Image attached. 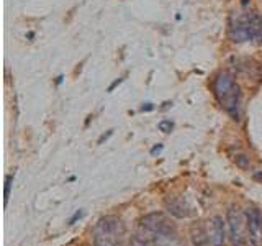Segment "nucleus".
Here are the masks:
<instances>
[{"label":"nucleus","instance_id":"obj_3","mask_svg":"<svg viewBox=\"0 0 262 246\" xmlns=\"http://www.w3.org/2000/svg\"><path fill=\"white\" fill-rule=\"evenodd\" d=\"M229 38L234 43H262V16L256 12L233 15L229 23Z\"/></svg>","mask_w":262,"mask_h":246},{"label":"nucleus","instance_id":"obj_8","mask_svg":"<svg viewBox=\"0 0 262 246\" xmlns=\"http://www.w3.org/2000/svg\"><path fill=\"white\" fill-rule=\"evenodd\" d=\"M166 205H167L169 213H172V215L177 218H188L195 215V210H192L190 205L182 199H169Z\"/></svg>","mask_w":262,"mask_h":246},{"label":"nucleus","instance_id":"obj_14","mask_svg":"<svg viewBox=\"0 0 262 246\" xmlns=\"http://www.w3.org/2000/svg\"><path fill=\"white\" fill-rule=\"evenodd\" d=\"M252 177H254V180H257V182H260V184H262V171L256 172V174H254Z\"/></svg>","mask_w":262,"mask_h":246},{"label":"nucleus","instance_id":"obj_10","mask_svg":"<svg viewBox=\"0 0 262 246\" xmlns=\"http://www.w3.org/2000/svg\"><path fill=\"white\" fill-rule=\"evenodd\" d=\"M172 128H174V123H172L170 120H162L159 123V130L164 131V133H170Z\"/></svg>","mask_w":262,"mask_h":246},{"label":"nucleus","instance_id":"obj_1","mask_svg":"<svg viewBox=\"0 0 262 246\" xmlns=\"http://www.w3.org/2000/svg\"><path fill=\"white\" fill-rule=\"evenodd\" d=\"M135 246H184L176 225L164 213H149L141 218Z\"/></svg>","mask_w":262,"mask_h":246},{"label":"nucleus","instance_id":"obj_12","mask_svg":"<svg viewBox=\"0 0 262 246\" xmlns=\"http://www.w3.org/2000/svg\"><path fill=\"white\" fill-rule=\"evenodd\" d=\"M236 161H237V164H239V166H243V168H246V166L249 164V161H248V158H246V156H237Z\"/></svg>","mask_w":262,"mask_h":246},{"label":"nucleus","instance_id":"obj_9","mask_svg":"<svg viewBox=\"0 0 262 246\" xmlns=\"http://www.w3.org/2000/svg\"><path fill=\"white\" fill-rule=\"evenodd\" d=\"M192 243H193V246H211L208 227H205L202 223L195 225L192 228Z\"/></svg>","mask_w":262,"mask_h":246},{"label":"nucleus","instance_id":"obj_15","mask_svg":"<svg viewBox=\"0 0 262 246\" xmlns=\"http://www.w3.org/2000/svg\"><path fill=\"white\" fill-rule=\"evenodd\" d=\"M154 109V107H152V104H146V105H143L141 107V110L144 112V110H152Z\"/></svg>","mask_w":262,"mask_h":246},{"label":"nucleus","instance_id":"obj_6","mask_svg":"<svg viewBox=\"0 0 262 246\" xmlns=\"http://www.w3.org/2000/svg\"><path fill=\"white\" fill-rule=\"evenodd\" d=\"M246 232L254 246H262V215L256 207L246 210Z\"/></svg>","mask_w":262,"mask_h":246},{"label":"nucleus","instance_id":"obj_7","mask_svg":"<svg viewBox=\"0 0 262 246\" xmlns=\"http://www.w3.org/2000/svg\"><path fill=\"white\" fill-rule=\"evenodd\" d=\"M208 235L211 246H225V223L221 217H213L208 221Z\"/></svg>","mask_w":262,"mask_h":246},{"label":"nucleus","instance_id":"obj_5","mask_svg":"<svg viewBox=\"0 0 262 246\" xmlns=\"http://www.w3.org/2000/svg\"><path fill=\"white\" fill-rule=\"evenodd\" d=\"M244 215L243 212L233 207L228 210V228H229V236H231L233 246H249V241L244 233Z\"/></svg>","mask_w":262,"mask_h":246},{"label":"nucleus","instance_id":"obj_11","mask_svg":"<svg viewBox=\"0 0 262 246\" xmlns=\"http://www.w3.org/2000/svg\"><path fill=\"white\" fill-rule=\"evenodd\" d=\"M12 179H13V176H10V174H8V176L5 177V203L8 202V195H10V186H12Z\"/></svg>","mask_w":262,"mask_h":246},{"label":"nucleus","instance_id":"obj_4","mask_svg":"<svg viewBox=\"0 0 262 246\" xmlns=\"http://www.w3.org/2000/svg\"><path fill=\"white\" fill-rule=\"evenodd\" d=\"M126 227L118 217H102L92 230L94 246H123Z\"/></svg>","mask_w":262,"mask_h":246},{"label":"nucleus","instance_id":"obj_17","mask_svg":"<svg viewBox=\"0 0 262 246\" xmlns=\"http://www.w3.org/2000/svg\"><path fill=\"white\" fill-rule=\"evenodd\" d=\"M121 80H123V79H118V80H115V82H113V84L110 86V89H108V90H110V92H112V90H113V87H115V86H118V84H120V82H121Z\"/></svg>","mask_w":262,"mask_h":246},{"label":"nucleus","instance_id":"obj_2","mask_svg":"<svg viewBox=\"0 0 262 246\" xmlns=\"http://www.w3.org/2000/svg\"><path fill=\"white\" fill-rule=\"evenodd\" d=\"M213 92L220 105L231 115L234 120H239L241 113V89L229 72H220L213 79Z\"/></svg>","mask_w":262,"mask_h":246},{"label":"nucleus","instance_id":"obj_16","mask_svg":"<svg viewBox=\"0 0 262 246\" xmlns=\"http://www.w3.org/2000/svg\"><path fill=\"white\" fill-rule=\"evenodd\" d=\"M162 150V145H159V146H156V148H152L151 150V154H156V153H159Z\"/></svg>","mask_w":262,"mask_h":246},{"label":"nucleus","instance_id":"obj_13","mask_svg":"<svg viewBox=\"0 0 262 246\" xmlns=\"http://www.w3.org/2000/svg\"><path fill=\"white\" fill-rule=\"evenodd\" d=\"M80 217H82V210L76 212V215H74V217H72V218L69 220V225H72V223H74V221H76L77 218H80Z\"/></svg>","mask_w":262,"mask_h":246}]
</instances>
